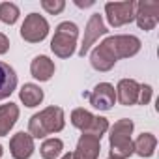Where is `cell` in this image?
Returning <instances> with one entry per match:
<instances>
[{"mask_svg":"<svg viewBox=\"0 0 159 159\" xmlns=\"http://www.w3.org/2000/svg\"><path fill=\"white\" fill-rule=\"evenodd\" d=\"M19 8L13 2H2L0 4V21L6 25H15L19 19Z\"/></svg>","mask_w":159,"mask_h":159,"instance_id":"obj_20","label":"cell"},{"mask_svg":"<svg viewBox=\"0 0 159 159\" xmlns=\"http://www.w3.org/2000/svg\"><path fill=\"white\" fill-rule=\"evenodd\" d=\"M15 88H17L15 69L6 62H0V101L10 98Z\"/></svg>","mask_w":159,"mask_h":159,"instance_id":"obj_13","label":"cell"},{"mask_svg":"<svg viewBox=\"0 0 159 159\" xmlns=\"http://www.w3.org/2000/svg\"><path fill=\"white\" fill-rule=\"evenodd\" d=\"M140 51V39L135 36H111L94 47L90 54L92 67L98 71H109L118 58H129Z\"/></svg>","mask_w":159,"mask_h":159,"instance_id":"obj_1","label":"cell"},{"mask_svg":"<svg viewBox=\"0 0 159 159\" xmlns=\"http://www.w3.org/2000/svg\"><path fill=\"white\" fill-rule=\"evenodd\" d=\"M2 153H4V150H2V146H0V157H2Z\"/></svg>","mask_w":159,"mask_h":159,"instance_id":"obj_27","label":"cell"},{"mask_svg":"<svg viewBox=\"0 0 159 159\" xmlns=\"http://www.w3.org/2000/svg\"><path fill=\"white\" fill-rule=\"evenodd\" d=\"M101 150V139L92 135H81L77 142V150L73 152V159H98Z\"/></svg>","mask_w":159,"mask_h":159,"instance_id":"obj_11","label":"cell"},{"mask_svg":"<svg viewBox=\"0 0 159 159\" xmlns=\"http://www.w3.org/2000/svg\"><path fill=\"white\" fill-rule=\"evenodd\" d=\"M94 114H90L88 111H84V109H75L73 112H71V124L77 127V129H81L83 133L90 127V124L94 122Z\"/></svg>","mask_w":159,"mask_h":159,"instance_id":"obj_19","label":"cell"},{"mask_svg":"<svg viewBox=\"0 0 159 159\" xmlns=\"http://www.w3.org/2000/svg\"><path fill=\"white\" fill-rule=\"evenodd\" d=\"M19 98L26 107H38L43 101V90L38 84L28 83V84H23V88L19 92Z\"/></svg>","mask_w":159,"mask_h":159,"instance_id":"obj_17","label":"cell"},{"mask_svg":"<svg viewBox=\"0 0 159 159\" xmlns=\"http://www.w3.org/2000/svg\"><path fill=\"white\" fill-rule=\"evenodd\" d=\"M62 159H73V153H66V155H64Z\"/></svg>","mask_w":159,"mask_h":159,"instance_id":"obj_26","label":"cell"},{"mask_svg":"<svg viewBox=\"0 0 159 159\" xmlns=\"http://www.w3.org/2000/svg\"><path fill=\"white\" fill-rule=\"evenodd\" d=\"M64 150V142L60 139H47L41 148H39V153L43 159H56Z\"/></svg>","mask_w":159,"mask_h":159,"instance_id":"obj_18","label":"cell"},{"mask_svg":"<svg viewBox=\"0 0 159 159\" xmlns=\"http://www.w3.org/2000/svg\"><path fill=\"white\" fill-rule=\"evenodd\" d=\"M135 4L133 0H125V2H107L105 4V13L107 21L111 26L118 28L135 19Z\"/></svg>","mask_w":159,"mask_h":159,"instance_id":"obj_6","label":"cell"},{"mask_svg":"<svg viewBox=\"0 0 159 159\" xmlns=\"http://www.w3.org/2000/svg\"><path fill=\"white\" fill-rule=\"evenodd\" d=\"M64 124H66L64 122V111L60 107H47L30 118L28 133L32 139H43L47 135L62 131Z\"/></svg>","mask_w":159,"mask_h":159,"instance_id":"obj_2","label":"cell"},{"mask_svg":"<svg viewBox=\"0 0 159 159\" xmlns=\"http://www.w3.org/2000/svg\"><path fill=\"white\" fill-rule=\"evenodd\" d=\"M152 99V86L150 84H142L140 86V94H139V103L140 105H148Z\"/></svg>","mask_w":159,"mask_h":159,"instance_id":"obj_23","label":"cell"},{"mask_svg":"<svg viewBox=\"0 0 159 159\" xmlns=\"http://www.w3.org/2000/svg\"><path fill=\"white\" fill-rule=\"evenodd\" d=\"M10 152L13 159H30L34 153V139L30 137V133L19 131L17 135H13L10 140Z\"/></svg>","mask_w":159,"mask_h":159,"instance_id":"obj_10","label":"cell"},{"mask_svg":"<svg viewBox=\"0 0 159 159\" xmlns=\"http://www.w3.org/2000/svg\"><path fill=\"white\" fill-rule=\"evenodd\" d=\"M133 122L127 118L118 120L111 129V159H125L133 153V140H131Z\"/></svg>","mask_w":159,"mask_h":159,"instance_id":"obj_3","label":"cell"},{"mask_svg":"<svg viewBox=\"0 0 159 159\" xmlns=\"http://www.w3.org/2000/svg\"><path fill=\"white\" fill-rule=\"evenodd\" d=\"M30 73L34 79H38V81L45 83L49 81V79L54 75V62L49 58V56H36L30 64Z\"/></svg>","mask_w":159,"mask_h":159,"instance_id":"obj_14","label":"cell"},{"mask_svg":"<svg viewBox=\"0 0 159 159\" xmlns=\"http://www.w3.org/2000/svg\"><path fill=\"white\" fill-rule=\"evenodd\" d=\"M41 8L51 15H58V13L64 11L66 2L64 0H41Z\"/></svg>","mask_w":159,"mask_h":159,"instance_id":"obj_22","label":"cell"},{"mask_svg":"<svg viewBox=\"0 0 159 159\" xmlns=\"http://www.w3.org/2000/svg\"><path fill=\"white\" fill-rule=\"evenodd\" d=\"M139 94H140V84L137 81H133V79H122L118 83L116 96H118V101L124 107L139 103Z\"/></svg>","mask_w":159,"mask_h":159,"instance_id":"obj_12","label":"cell"},{"mask_svg":"<svg viewBox=\"0 0 159 159\" xmlns=\"http://www.w3.org/2000/svg\"><path fill=\"white\" fill-rule=\"evenodd\" d=\"M49 34V23L45 17L39 13H30L26 15L23 26H21V38L28 43H39L47 38Z\"/></svg>","mask_w":159,"mask_h":159,"instance_id":"obj_5","label":"cell"},{"mask_svg":"<svg viewBox=\"0 0 159 159\" xmlns=\"http://www.w3.org/2000/svg\"><path fill=\"white\" fill-rule=\"evenodd\" d=\"M107 32L109 30H107V26L103 23V17L99 13H94L90 17V21H88V25H86L84 38H83V45H81V49H79V56H84L90 51V47L99 39V36H105Z\"/></svg>","mask_w":159,"mask_h":159,"instance_id":"obj_8","label":"cell"},{"mask_svg":"<svg viewBox=\"0 0 159 159\" xmlns=\"http://www.w3.org/2000/svg\"><path fill=\"white\" fill-rule=\"evenodd\" d=\"M107 129H109V122H107V118H103V116H96L94 122L90 124V127H88L83 135H92V137H96V139H101V137L105 135Z\"/></svg>","mask_w":159,"mask_h":159,"instance_id":"obj_21","label":"cell"},{"mask_svg":"<svg viewBox=\"0 0 159 159\" xmlns=\"http://www.w3.org/2000/svg\"><path fill=\"white\" fill-rule=\"evenodd\" d=\"M86 98L90 99V105L99 109V111H111L114 101H116V92L114 86L109 83H99L90 94H86Z\"/></svg>","mask_w":159,"mask_h":159,"instance_id":"obj_9","label":"cell"},{"mask_svg":"<svg viewBox=\"0 0 159 159\" xmlns=\"http://www.w3.org/2000/svg\"><path fill=\"white\" fill-rule=\"evenodd\" d=\"M109 159H111V157H109Z\"/></svg>","mask_w":159,"mask_h":159,"instance_id":"obj_28","label":"cell"},{"mask_svg":"<svg viewBox=\"0 0 159 159\" xmlns=\"http://www.w3.org/2000/svg\"><path fill=\"white\" fill-rule=\"evenodd\" d=\"M8 49H10V39H8L2 32H0V54H6Z\"/></svg>","mask_w":159,"mask_h":159,"instance_id":"obj_24","label":"cell"},{"mask_svg":"<svg viewBox=\"0 0 159 159\" xmlns=\"http://www.w3.org/2000/svg\"><path fill=\"white\" fill-rule=\"evenodd\" d=\"M75 4L79 6V8H90V6H94V0H75Z\"/></svg>","mask_w":159,"mask_h":159,"instance_id":"obj_25","label":"cell"},{"mask_svg":"<svg viewBox=\"0 0 159 159\" xmlns=\"http://www.w3.org/2000/svg\"><path fill=\"white\" fill-rule=\"evenodd\" d=\"M17 118H19V107L15 103L0 105V137L10 133V129L15 125Z\"/></svg>","mask_w":159,"mask_h":159,"instance_id":"obj_15","label":"cell"},{"mask_svg":"<svg viewBox=\"0 0 159 159\" xmlns=\"http://www.w3.org/2000/svg\"><path fill=\"white\" fill-rule=\"evenodd\" d=\"M77 36H79V28L75 23H69V21L60 23L51 39V51L60 58H69L75 52Z\"/></svg>","mask_w":159,"mask_h":159,"instance_id":"obj_4","label":"cell"},{"mask_svg":"<svg viewBox=\"0 0 159 159\" xmlns=\"http://www.w3.org/2000/svg\"><path fill=\"white\" fill-rule=\"evenodd\" d=\"M157 146V139L152 133H142L139 139L133 142V152H137L140 157H152Z\"/></svg>","mask_w":159,"mask_h":159,"instance_id":"obj_16","label":"cell"},{"mask_svg":"<svg viewBox=\"0 0 159 159\" xmlns=\"http://www.w3.org/2000/svg\"><path fill=\"white\" fill-rule=\"evenodd\" d=\"M135 21L139 25V28L142 30H152L157 21H159V4L157 2H137L135 4Z\"/></svg>","mask_w":159,"mask_h":159,"instance_id":"obj_7","label":"cell"}]
</instances>
